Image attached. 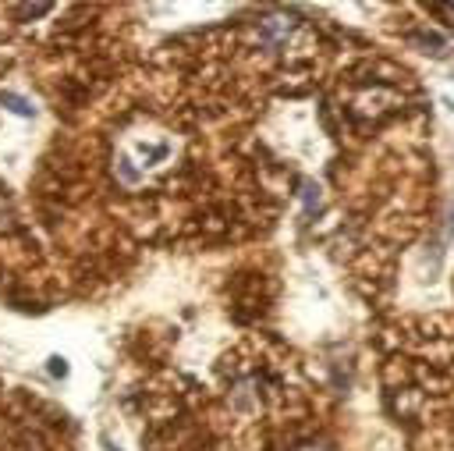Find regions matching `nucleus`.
<instances>
[{"mask_svg": "<svg viewBox=\"0 0 454 451\" xmlns=\"http://www.w3.org/2000/svg\"><path fill=\"white\" fill-rule=\"evenodd\" d=\"M50 11V4H32V7H18V14L21 18H35V14H46Z\"/></svg>", "mask_w": 454, "mask_h": 451, "instance_id": "obj_3", "label": "nucleus"}, {"mask_svg": "<svg viewBox=\"0 0 454 451\" xmlns=\"http://www.w3.org/2000/svg\"><path fill=\"white\" fill-rule=\"evenodd\" d=\"M50 373H53V376H64V373H67V359L53 355V359H50Z\"/></svg>", "mask_w": 454, "mask_h": 451, "instance_id": "obj_4", "label": "nucleus"}, {"mask_svg": "<svg viewBox=\"0 0 454 451\" xmlns=\"http://www.w3.org/2000/svg\"><path fill=\"white\" fill-rule=\"evenodd\" d=\"M0 103H4L11 114H18V117H32V103H28L25 96H18V92H0Z\"/></svg>", "mask_w": 454, "mask_h": 451, "instance_id": "obj_2", "label": "nucleus"}, {"mask_svg": "<svg viewBox=\"0 0 454 451\" xmlns=\"http://www.w3.org/2000/svg\"><path fill=\"white\" fill-rule=\"evenodd\" d=\"M298 451H330L326 444H305V447H298Z\"/></svg>", "mask_w": 454, "mask_h": 451, "instance_id": "obj_5", "label": "nucleus"}, {"mask_svg": "<svg viewBox=\"0 0 454 451\" xmlns=\"http://www.w3.org/2000/svg\"><path fill=\"white\" fill-rule=\"evenodd\" d=\"M291 28H294V21H291V18H266V21L259 25V43L277 50V46L291 36Z\"/></svg>", "mask_w": 454, "mask_h": 451, "instance_id": "obj_1", "label": "nucleus"}]
</instances>
